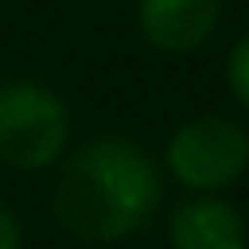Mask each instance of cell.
Returning <instances> with one entry per match:
<instances>
[{
    "label": "cell",
    "instance_id": "obj_5",
    "mask_svg": "<svg viewBox=\"0 0 249 249\" xmlns=\"http://www.w3.org/2000/svg\"><path fill=\"white\" fill-rule=\"evenodd\" d=\"M171 249H245V218L226 198H187L171 210Z\"/></svg>",
    "mask_w": 249,
    "mask_h": 249
},
{
    "label": "cell",
    "instance_id": "obj_6",
    "mask_svg": "<svg viewBox=\"0 0 249 249\" xmlns=\"http://www.w3.org/2000/svg\"><path fill=\"white\" fill-rule=\"evenodd\" d=\"M226 86H230V93L249 109V35L237 39V47H233L230 58H226Z\"/></svg>",
    "mask_w": 249,
    "mask_h": 249
},
{
    "label": "cell",
    "instance_id": "obj_1",
    "mask_svg": "<svg viewBox=\"0 0 249 249\" xmlns=\"http://www.w3.org/2000/svg\"><path fill=\"white\" fill-rule=\"evenodd\" d=\"M163 198L160 171L124 136L82 144L54 183V214L82 241H124L148 226Z\"/></svg>",
    "mask_w": 249,
    "mask_h": 249
},
{
    "label": "cell",
    "instance_id": "obj_7",
    "mask_svg": "<svg viewBox=\"0 0 249 249\" xmlns=\"http://www.w3.org/2000/svg\"><path fill=\"white\" fill-rule=\"evenodd\" d=\"M0 249H19V222L4 202H0Z\"/></svg>",
    "mask_w": 249,
    "mask_h": 249
},
{
    "label": "cell",
    "instance_id": "obj_3",
    "mask_svg": "<svg viewBox=\"0 0 249 249\" xmlns=\"http://www.w3.org/2000/svg\"><path fill=\"white\" fill-rule=\"evenodd\" d=\"M249 167V136L230 117H195L167 144V171L195 191H218Z\"/></svg>",
    "mask_w": 249,
    "mask_h": 249
},
{
    "label": "cell",
    "instance_id": "obj_2",
    "mask_svg": "<svg viewBox=\"0 0 249 249\" xmlns=\"http://www.w3.org/2000/svg\"><path fill=\"white\" fill-rule=\"evenodd\" d=\"M66 105L35 82L0 86V160L19 171H39L66 148Z\"/></svg>",
    "mask_w": 249,
    "mask_h": 249
},
{
    "label": "cell",
    "instance_id": "obj_4",
    "mask_svg": "<svg viewBox=\"0 0 249 249\" xmlns=\"http://www.w3.org/2000/svg\"><path fill=\"white\" fill-rule=\"evenodd\" d=\"M222 16V0H140L136 19L156 51L187 54L202 47Z\"/></svg>",
    "mask_w": 249,
    "mask_h": 249
}]
</instances>
